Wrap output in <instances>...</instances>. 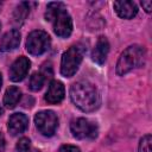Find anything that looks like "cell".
<instances>
[{
	"label": "cell",
	"mask_w": 152,
	"mask_h": 152,
	"mask_svg": "<svg viewBox=\"0 0 152 152\" xmlns=\"http://www.w3.org/2000/svg\"><path fill=\"white\" fill-rule=\"evenodd\" d=\"M70 99L82 112H94L101 103L97 89L87 81H78L71 86Z\"/></svg>",
	"instance_id": "1"
},
{
	"label": "cell",
	"mask_w": 152,
	"mask_h": 152,
	"mask_svg": "<svg viewBox=\"0 0 152 152\" xmlns=\"http://www.w3.org/2000/svg\"><path fill=\"white\" fill-rule=\"evenodd\" d=\"M145 58V50L140 45H132L128 46L119 57L116 63V74L122 76L134 68L140 66L144 63Z\"/></svg>",
	"instance_id": "2"
},
{
	"label": "cell",
	"mask_w": 152,
	"mask_h": 152,
	"mask_svg": "<svg viewBox=\"0 0 152 152\" xmlns=\"http://www.w3.org/2000/svg\"><path fill=\"white\" fill-rule=\"evenodd\" d=\"M84 49L80 45H72L62 56L61 74L65 77H71L78 70V66L83 59Z\"/></svg>",
	"instance_id": "3"
},
{
	"label": "cell",
	"mask_w": 152,
	"mask_h": 152,
	"mask_svg": "<svg viewBox=\"0 0 152 152\" xmlns=\"http://www.w3.org/2000/svg\"><path fill=\"white\" fill-rule=\"evenodd\" d=\"M50 43H51L50 36L45 31L34 30L27 36L26 50L33 56H39L43 55L49 49Z\"/></svg>",
	"instance_id": "4"
},
{
	"label": "cell",
	"mask_w": 152,
	"mask_h": 152,
	"mask_svg": "<svg viewBox=\"0 0 152 152\" xmlns=\"http://www.w3.org/2000/svg\"><path fill=\"white\" fill-rule=\"evenodd\" d=\"M34 124L37 129L45 137H51L55 134L57 126H58V119L55 112L52 110H42L36 114L34 116Z\"/></svg>",
	"instance_id": "5"
},
{
	"label": "cell",
	"mask_w": 152,
	"mask_h": 152,
	"mask_svg": "<svg viewBox=\"0 0 152 152\" xmlns=\"http://www.w3.org/2000/svg\"><path fill=\"white\" fill-rule=\"evenodd\" d=\"M70 131L77 139H94L97 137V126L95 122L80 118L71 122Z\"/></svg>",
	"instance_id": "6"
},
{
	"label": "cell",
	"mask_w": 152,
	"mask_h": 152,
	"mask_svg": "<svg viewBox=\"0 0 152 152\" xmlns=\"http://www.w3.org/2000/svg\"><path fill=\"white\" fill-rule=\"evenodd\" d=\"M52 24H53V31L58 37L66 38L72 32V20L69 13L66 12V10L58 13L52 20Z\"/></svg>",
	"instance_id": "7"
},
{
	"label": "cell",
	"mask_w": 152,
	"mask_h": 152,
	"mask_svg": "<svg viewBox=\"0 0 152 152\" xmlns=\"http://www.w3.org/2000/svg\"><path fill=\"white\" fill-rule=\"evenodd\" d=\"M30 65H31V62L28 61L27 57L25 56L18 57L10 68V78L13 82L23 81L30 70Z\"/></svg>",
	"instance_id": "8"
},
{
	"label": "cell",
	"mask_w": 152,
	"mask_h": 152,
	"mask_svg": "<svg viewBox=\"0 0 152 152\" xmlns=\"http://www.w3.org/2000/svg\"><path fill=\"white\" fill-rule=\"evenodd\" d=\"M64 94H65V89H64L63 83L55 80L50 82L48 87V90L45 93V101L51 104L59 103L64 99Z\"/></svg>",
	"instance_id": "9"
},
{
	"label": "cell",
	"mask_w": 152,
	"mask_h": 152,
	"mask_svg": "<svg viewBox=\"0 0 152 152\" xmlns=\"http://www.w3.org/2000/svg\"><path fill=\"white\" fill-rule=\"evenodd\" d=\"M28 126V118L23 113H14L8 119V132L12 135H18L23 133Z\"/></svg>",
	"instance_id": "10"
},
{
	"label": "cell",
	"mask_w": 152,
	"mask_h": 152,
	"mask_svg": "<svg viewBox=\"0 0 152 152\" xmlns=\"http://www.w3.org/2000/svg\"><path fill=\"white\" fill-rule=\"evenodd\" d=\"M108 52H109V43L107 38L103 36L99 37L91 52V59L97 64H103L106 62Z\"/></svg>",
	"instance_id": "11"
},
{
	"label": "cell",
	"mask_w": 152,
	"mask_h": 152,
	"mask_svg": "<svg viewBox=\"0 0 152 152\" xmlns=\"http://www.w3.org/2000/svg\"><path fill=\"white\" fill-rule=\"evenodd\" d=\"M20 44V32L15 28L6 32L0 40V51L8 52L17 49Z\"/></svg>",
	"instance_id": "12"
},
{
	"label": "cell",
	"mask_w": 152,
	"mask_h": 152,
	"mask_svg": "<svg viewBox=\"0 0 152 152\" xmlns=\"http://www.w3.org/2000/svg\"><path fill=\"white\" fill-rule=\"evenodd\" d=\"M114 10L116 14L122 19H131L138 13V7L133 1L120 0L114 2Z\"/></svg>",
	"instance_id": "13"
},
{
	"label": "cell",
	"mask_w": 152,
	"mask_h": 152,
	"mask_svg": "<svg viewBox=\"0 0 152 152\" xmlns=\"http://www.w3.org/2000/svg\"><path fill=\"white\" fill-rule=\"evenodd\" d=\"M21 91L17 87H10L4 95V104L7 108H14L20 101Z\"/></svg>",
	"instance_id": "14"
},
{
	"label": "cell",
	"mask_w": 152,
	"mask_h": 152,
	"mask_svg": "<svg viewBox=\"0 0 152 152\" xmlns=\"http://www.w3.org/2000/svg\"><path fill=\"white\" fill-rule=\"evenodd\" d=\"M30 12V4L28 2H20L13 13V21L17 25H21Z\"/></svg>",
	"instance_id": "15"
},
{
	"label": "cell",
	"mask_w": 152,
	"mask_h": 152,
	"mask_svg": "<svg viewBox=\"0 0 152 152\" xmlns=\"http://www.w3.org/2000/svg\"><path fill=\"white\" fill-rule=\"evenodd\" d=\"M64 10H66V7H65V5L63 2H59V1H57V2H50L48 5V7H46L45 19L49 20V21H52L55 19V17L58 13H61L62 11H64Z\"/></svg>",
	"instance_id": "16"
},
{
	"label": "cell",
	"mask_w": 152,
	"mask_h": 152,
	"mask_svg": "<svg viewBox=\"0 0 152 152\" xmlns=\"http://www.w3.org/2000/svg\"><path fill=\"white\" fill-rule=\"evenodd\" d=\"M44 82H45V77H44V75L40 71L39 72H33L30 76V81H28L30 89L33 90V91H37V90L42 89Z\"/></svg>",
	"instance_id": "17"
},
{
	"label": "cell",
	"mask_w": 152,
	"mask_h": 152,
	"mask_svg": "<svg viewBox=\"0 0 152 152\" xmlns=\"http://www.w3.org/2000/svg\"><path fill=\"white\" fill-rule=\"evenodd\" d=\"M138 152H151V135L146 134L140 139Z\"/></svg>",
	"instance_id": "18"
},
{
	"label": "cell",
	"mask_w": 152,
	"mask_h": 152,
	"mask_svg": "<svg viewBox=\"0 0 152 152\" xmlns=\"http://www.w3.org/2000/svg\"><path fill=\"white\" fill-rule=\"evenodd\" d=\"M30 150V139L28 138H20L15 145V152H28Z\"/></svg>",
	"instance_id": "19"
},
{
	"label": "cell",
	"mask_w": 152,
	"mask_h": 152,
	"mask_svg": "<svg viewBox=\"0 0 152 152\" xmlns=\"http://www.w3.org/2000/svg\"><path fill=\"white\" fill-rule=\"evenodd\" d=\"M59 152H80V148L74 145H63Z\"/></svg>",
	"instance_id": "20"
},
{
	"label": "cell",
	"mask_w": 152,
	"mask_h": 152,
	"mask_svg": "<svg viewBox=\"0 0 152 152\" xmlns=\"http://www.w3.org/2000/svg\"><path fill=\"white\" fill-rule=\"evenodd\" d=\"M141 6L144 7V10H145L147 13H150L151 10H152V1H150V0H147V1H141Z\"/></svg>",
	"instance_id": "21"
},
{
	"label": "cell",
	"mask_w": 152,
	"mask_h": 152,
	"mask_svg": "<svg viewBox=\"0 0 152 152\" xmlns=\"http://www.w3.org/2000/svg\"><path fill=\"white\" fill-rule=\"evenodd\" d=\"M4 150H5V138L2 133H0V152H2Z\"/></svg>",
	"instance_id": "22"
},
{
	"label": "cell",
	"mask_w": 152,
	"mask_h": 152,
	"mask_svg": "<svg viewBox=\"0 0 152 152\" xmlns=\"http://www.w3.org/2000/svg\"><path fill=\"white\" fill-rule=\"evenodd\" d=\"M1 84H2V77H1V74H0V88H1Z\"/></svg>",
	"instance_id": "23"
},
{
	"label": "cell",
	"mask_w": 152,
	"mask_h": 152,
	"mask_svg": "<svg viewBox=\"0 0 152 152\" xmlns=\"http://www.w3.org/2000/svg\"><path fill=\"white\" fill-rule=\"evenodd\" d=\"M1 114H2V108L0 107V115H1Z\"/></svg>",
	"instance_id": "24"
},
{
	"label": "cell",
	"mask_w": 152,
	"mask_h": 152,
	"mask_svg": "<svg viewBox=\"0 0 152 152\" xmlns=\"http://www.w3.org/2000/svg\"><path fill=\"white\" fill-rule=\"evenodd\" d=\"M0 7H1V2H0Z\"/></svg>",
	"instance_id": "25"
},
{
	"label": "cell",
	"mask_w": 152,
	"mask_h": 152,
	"mask_svg": "<svg viewBox=\"0 0 152 152\" xmlns=\"http://www.w3.org/2000/svg\"><path fill=\"white\" fill-rule=\"evenodd\" d=\"M0 28H1V25H0Z\"/></svg>",
	"instance_id": "26"
},
{
	"label": "cell",
	"mask_w": 152,
	"mask_h": 152,
	"mask_svg": "<svg viewBox=\"0 0 152 152\" xmlns=\"http://www.w3.org/2000/svg\"><path fill=\"white\" fill-rule=\"evenodd\" d=\"M38 152H39V151H38Z\"/></svg>",
	"instance_id": "27"
}]
</instances>
